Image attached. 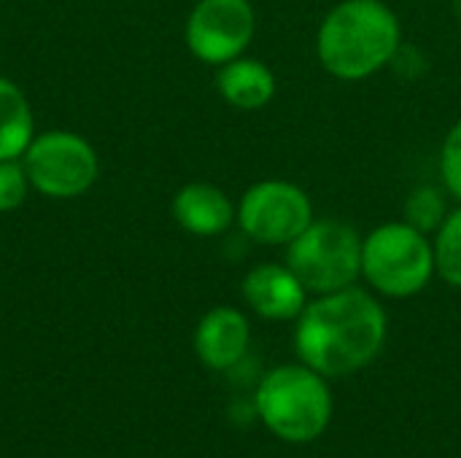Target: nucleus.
Instances as JSON below:
<instances>
[{"label": "nucleus", "mask_w": 461, "mask_h": 458, "mask_svg": "<svg viewBox=\"0 0 461 458\" xmlns=\"http://www.w3.org/2000/svg\"><path fill=\"white\" fill-rule=\"evenodd\" d=\"M297 319V354L319 375H348L367 367L386 340L384 308L354 286L321 294Z\"/></svg>", "instance_id": "obj_1"}, {"label": "nucleus", "mask_w": 461, "mask_h": 458, "mask_svg": "<svg viewBox=\"0 0 461 458\" xmlns=\"http://www.w3.org/2000/svg\"><path fill=\"white\" fill-rule=\"evenodd\" d=\"M316 49L335 78H367L400 51L397 13L384 0H343L324 16Z\"/></svg>", "instance_id": "obj_2"}, {"label": "nucleus", "mask_w": 461, "mask_h": 458, "mask_svg": "<svg viewBox=\"0 0 461 458\" xmlns=\"http://www.w3.org/2000/svg\"><path fill=\"white\" fill-rule=\"evenodd\" d=\"M257 410L267 429L286 443L316 440L332 418V397L327 383L308 364L273 370L259 391Z\"/></svg>", "instance_id": "obj_3"}, {"label": "nucleus", "mask_w": 461, "mask_h": 458, "mask_svg": "<svg viewBox=\"0 0 461 458\" xmlns=\"http://www.w3.org/2000/svg\"><path fill=\"white\" fill-rule=\"evenodd\" d=\"M286 267L308 292L332 294L348 289L362 273V238L346 221H311L289 243Z\"/></svg>", "instance_id": "obj_4"}, {"label": "nucleus", "mask_w": 461, "mask_h": 458, "mask_svg": "<svg viewBox=\"0 0 461 458\" xmlns=\"http://www.w3.org/2000/svg\"><path fill=\"white\" fill-rule=\"evenodd\" d=\"M432 273V243L408 221L384 224L362 240V275L386 297L419 294Z\"/></svg>", "instance_id": "obj_5"}, {"label": "nucleus", "mask_w": 461, "mask_h": 458, "mask_svg": "<svg viewBox=\"0 0 461 458\" xmlns=\"http://www.w3.org/2000/svg\"><path fill=\"white\" fill-rule=\"evenodd\" d=\"M22 165L30 186L54 200L78 197L97 178L95 148L81 135L65 130H49L32 138Z\"/></svg>", "instance_id": "obj_6"}, {"label": "nucleus", "mask_w": 461, "mask_h": 458, "mask_svg": "<svg viewBox=\"0 0 461 458\" xmlns=\"http://www.w3.org/2000/svg\"><path fill=\"white\" fill-rule=\"evenodd\" d=\"M311 221L308 194L289 181H259L238 205L240 229L262 246H289Z\"/></svg>", "instance_id": "obj_7"}, {"label": "nucleus", "mask_w": 461, "mask_h": 458, "mask_svg": "<svg viewBox=\"0 0 461 458\" xmlns=\"http://www.w3.org/2000/svg\"><path fill=\"white\" fill-rule=\"evenodd\" d=\"M254 27L257 16L249 0H200L186 19V46L197 59L224 65L243 54Z\"/></svg>", "instance_id": "obj_8"}, {"label": "nucleus", "mask_w": 461, "mask_h": 458, "mask_svg": "<svg viewBox=\"0 0 461 458\" xmlns=\"http://www.w3.org/2000/svg\"><path fill=\"white\" fill-rule=\"evenodd\" d=\"M305 286L286 265H259L243 278V297L262 319L289 321L305 308Z\"/></svg>", "instance_id": "obj_9"}, {"label": "nucleus", "mask_w": 461, "mask_h": 458, "mask_svg": "<svg viewBox=\"0 0 461 458\" xmlns=\"http://www.w3.org/2000/svg\"><path fill=\"white\" fill-rule=\"evenodd\" d=\"M194 348L203 364L213 370L235 367L249 348V321L235 308H213L194 332Z\"/></svg>", "instance_id": "obj_10"}, {"label": "nucleus", "mask_w": 461, "mask_h": 458, "mask_svg": "<svg viewBox=\"0 0 461 458\" xmlns=\"http://www.w3.org/2000/svg\"><path fill=\"white\" fill-rule=\"evenodd\" d=\"M173 216L186 232L211 238V235H221L224 229H230L235 219V208L219 186L186 184L173 197Z\"/></svg>", "instance_id": "obj_11"}, {"label": "nucleus", "mask_w": 461, "mask_h": 458, "mask_svg": "<svg viewBox=\"0 0 461 458\" xmlns=\"http://www.w3.org/2000/svg\"><path fill=\"white\" fill-rule=\"evenodd\" d=\"M219 94L240 111H257L276 94V76L259 59H230L216 73Z\"/></svg>", "instance_id": "obj_12"}, {"label": "nucleus", "mask_w": 461, "mask_h": 458, "mask_svg": "<svg viewBox=\"0 0 461 458\" xmlns=\"http://www.w3.org/2000/svg\"><path fill=\"white\" fill-rule=\"evenodd\" d=\"M35 124L32 111L24 92L0 76V159H19L24 157L27 146L32 143Z\"/></svg>", "instance_id": "obj_13"}, {"label": "nucleus", "mask_w": 461, "mask_h": 458, "mask_svg": "<svg viewBox=\"0 0 461 458\" xmlns=\"http://www.w3.org/2000/svg\"><path fill=\"white\" fill-rule=\"evenodd\" d=\"M432 251H435V270L440 273V278L461 289V208L443 219Z\"/></svg>", "instance_id": "obj_14"}, {"label": "nucleus", "mask_w": 461, "mask_h": 458, "mask_svg": "<svg viewBox=\"0 0 461 458\" xmlns=\"http://www.w3.org/2000/svg\"><path fill=\"white\" fill-rule=\"evenodd\" d=\"M446 213V205L440 200V194L429 186L424 189H416L405 205V216H408V224H413L416 229L421 232H429V229H438L443 224V216Z\"/></svg>", "instance_id": "obj_15"}, {"label": "nucleus", "mask_w": 461, "mask_h": 458, "mask_svg": "<svg viewBox=\"0 0 461 458\" xmlns=\"http://www.w3.org/2000/svg\"><path fill=\"white\" fill-rule=\"evenodd\" d=\"M30 189V178L19 159H0V213L16 211Z\"/></svg>", "instance_id": "obj_16"}, {"label": "nucleus", "mask_w": 461, "mask_h": 458, "mask_svg": "<svg viewBox=\"0 0 461 458\" xmlns=\"http://www.w3.org/2000/svg\"><path fill=\"white\" fill-rule=\"evenodd\" d=\"M440 173H443V181H446L448 192L461 200V119L451 127V132H448V138L443 143Z\"/></svg>", "instance_id": "obj_17"}]
</instances>
